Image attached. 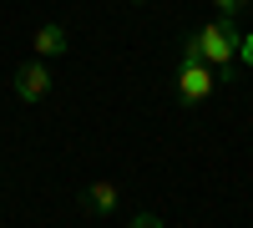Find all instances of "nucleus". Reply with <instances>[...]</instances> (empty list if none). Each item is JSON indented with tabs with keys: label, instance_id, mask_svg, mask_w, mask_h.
Listing matches in <instances>:
<instances>
[{
	"label": "nucleus",
	"instance_id": "nucleus-1",
	"mask_svg": "<svg viewBox=\"0 0 253 228\" xmlns=\"http://www.w3.org/2000/svg\"><path fill=\"white\" fill-rule=\"evenodd\" d=\"M198 46H203V61L218 71V81H233V61H238V46H243V26L233 15H218L198 31Z\"/></svg>",
	"mask_w": 253,
	"mask_h": 228
},
{
	"label": "nucleus",
	"instance_id": "nucleus-6",
	"mask_svg": "<svg viewBox=\"0 0 253 228\" xmlns=\"http://www.w3.org/2000/svg\"><path fill=\"white\" fill-rule=\"evenodd\" d=\"M126 228H162V218H157V213H137Z\"/></svg>",
	"mask_w": 253,
	"mask_h": 228
},
{
	"label": "nucleus",
	"instance_id": "nucleus-5",
	"mask_svg": "<svg viewBox=\"0 0 253 228\" xmlns=\"http://www.w3.org/2000/svg\"><path fill=\"white\" fill-rule=\"evenodd\" d=\"M117 182H91V188H86V198H81V208H86V213H112L117 208Z\"/></svg>",
	"mask_w": 253,
	"mask_h": 228
},
{
	"label": "nucleus",
	"instance_id": "nucleus-9",
	"mask_svg": "<svg viewBox=\"0 0 253 228\" xmlns=\"http://www.w3.org/2000/svg\"><path fill=\"white\" fill-rule=\"evenodd\" d=\"M132 5H147V0H132Z\"/></svg>",
	"mask_w": 253,
	"mask_h": 228
},
{
	"label": "nucleus",
	"instance_id": "nucleus-3",
	"mask_svg": "<svg viewBox=\"0 0 253 228\" xmlns=\"http://www.w3.org/2000/svg\"><path fill=\"white\" fill-rule=\"evenodd\" d=\"M10 87L20 101H41V96H51V71H46V61H26L15 76H10Z\"/></svg>",
	"mask_w": 253,
	"mask_h": 228
},
{
	"label": "nucleus",
	"instance_id": "nucleus-7",
	"mask_svg": "<svg viewBox=\"0 0 253 228\" xmlns=\"http://www.w3.org/2000/svg\"><path fill=\"white\" fill-rule=\"evenodd\" d=\"M238 56H243V66H253V31H243V46H238Z\"/></svg>",
	"mask_w": 253,
	"mask_h": 228
},
{
	"label": "nucleus",
	"instance_id": "nucleus-8",
	"mask_svg": "<svg viewBox=\"0 0 253 228\" xmlns=\"http://www.w3.org/2000/svg\"><path fill=\"white\" fill-rule=\"evenodd\" d=\"M238 10H243V0H218V15H233L238 20Z\"/></svg>",
	"mask_w": 253,
	"mask_h": 228
},
{
	"label": "nucleus",
	"instance_id": "nucleus-2",
	"mask_svg": "<svg viewBox=\"0 0 253 228\" xmlns=\"http://www.w3.org/2000/svg\"><path fill=\"white\" fill-rule=\"evenodd\" d=\"M213 87H218V71L208 66V61H182V66H177V96H182V107L208 101Z\"/></svg>",
	"mask_w": 253,
	"mask_h": 228
},
{
	"label": "nucleus",
	"instance_id": "nucleus-4",
	"mask_svg": "<svg viewBox=\"0 0 253 228\" xmlns=\"http://www.w3.org/2000/svg\"><path fill=\"white\" fill-rule=\"evenodd\" d=\"M31 46H36V61H46V56H61L71 46V36H66V26H41L36 36H31Z\"/></svg>",
	"mask_w": 253,
	"mask_h": 228
}]
</instances>
